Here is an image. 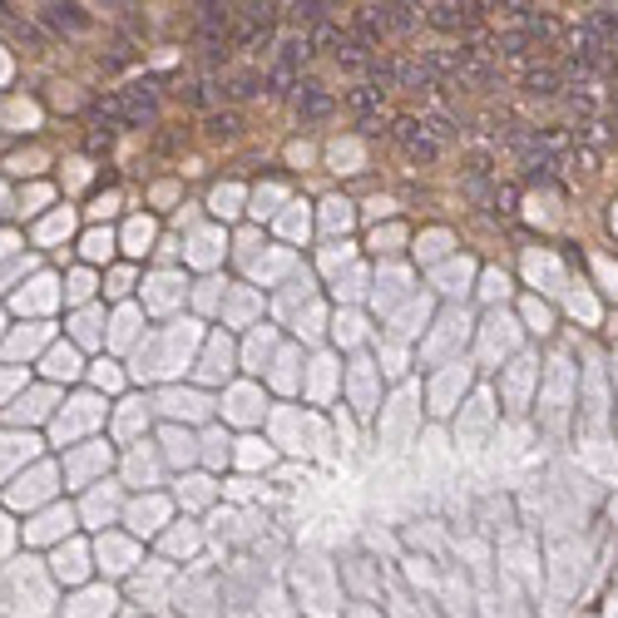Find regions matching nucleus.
I'll list each match as a JSON object with an SVG mask.
<instances>
[{"label":"nucleus","instance_id":"nucleus-1","mask_svg":"<svg viewBox=\"0 0 618 618\" xmlns=\"http://www.w3.org/2000/svg\"><path fill=\"white\" fill-rule=\"evenodd\" d=\"M485 11H495V5H456V0H440V5H425V25H435V30H475L485 20Z\"/></svg>","mask_w":618,"mask_h":618},{"label":"nucleus","instance_id":"nucleus-2","mask_svg":"<svg viewBox=\"0 0 618 618\" xmlns=\"http://www.w3.org/2000/svg\"><path fill=\"white\" fill-rule=\"evenodd\" d=\"M391 139H396L411 159H435V154H440V144L425 134V119H411V115H401L396 124H391Z\"/></svg>","mask_w":618,"mask_h":618},{"label":"nucleus","instance_id":"nucleus-3","mask_svg":"<svg viewBox=\"0 0 618 618\" xmlns=\"http://www.w3.org/2000/svg\"><path fill=\"white\" fill-rule=\"evenodd\" d=\"M115 99H119V115H124V119H149L154 104H159V84H154V80L129 84V90H119Z\"/></svg>","mask_w":618,"mask_h":618},{"label":"nucleus","instance_id":"nucleus-4","mask_svg":"<svg viewBox=\"0 0 618 618\" xmlns=\"http://www.w3.org/2000/svg\"><path fill=\"white\" fill-rule=\"evenodd\" d=\"M297 115L312 119V124L327 119V115H332V94L321 90V84H302V90H297Z\"/></svg>","mask_w":618,"mask_h":618},{"label":"nucleus","instance_id":"nucleus-5","mask_svg":"<svg viewBox=\"0 0 618 618\" xmlns=\"http://www.w3.org/2000/svg\"><path fill=\"white\" fill-rule=\"evenodd\" d=\"M391 30V11L386 5H361V15H356V35L361 40H371V45H381V35Z\"/></svg>","mask_w":618,"mask_h":618},{"label":"nucleus","instance_id":"nucleus-6","mask_svg":"<svg viewBox=\"0 0 618 618\" xmlns=\"http://www.w3.org/2000/svg\"><path fill=\"white\" fill-rule=\"evenodd\" d=\"M45 25H55V30H84L90 25V15L80 11V5H45Z\"/></svg>","mask_w":618,"mask_h":618},{"label":"nucleus","instance_id":"nucleus-7","mask_svg":"<svg viewBox=\"0 0 618 618\" xmlns=\"http://www.w3.org/2000/svg\"><path fill=\"white\" fill-rule=\"evenodd\" d=\"M287 15L297 25H312V30H317V25L332 20V5H327V0H297V5H287Z\"/></svg>","mask_w":618,"mask_h":618},{"label":"nucleus","instance_id":"nucleus-8","mask_svg":"<svg viewBox=\"0 0 618 618\" xmlns=\"http://www.w3.org/2000/svg\"><path fill=\"white\" fill-rule=\"evenodd\" d=\"M233 15L228 5H218V0H208V5H198V30H218V35H228Z\"/></svg>","mask_w":618,"mask_h":618},{"label":"nucleus","instance_id":"nucleus-9","mask_svg":"<svg viewBox=\"0 0 618 618\" xmlns=\"http://www.w3.org/2000/svg\"><path fill=\"white\" fill-rule=\"evenodd\" d=\"M525 90L529 94H559V69H550V65L529 69V75H525Z\"/></svg>","mask_w":618,"mask_h":618},{"label":"nucleus","instance_id":"nucleus-10","mask_svg":"<svg viewBox=\"0 0 618 618\" xmlns=\"http://www.w3.org/2000/svg\"><path fill=\"white\" fill-rule=\"evenodd\" d=\"M589 25H594V30L604 35L608 45H618V5H598V11L589 15Z\"/></svg>","mask_w":618,"mask_h":618},{"label":"nucleus","instance_id":"nucleus-11","mask_svg":"<svg viewBox=\"0 0 618 618\" xmlns=\"http://www.w3.org/2000/svg\"><path fill=\"white\" fill-rule=\"evenodd\" d=\"M307 55H312V35H292V40H282V69H297Z\"/></svg>","mask_w":618,"mask_h":618},{"label":"nucleus","instance_id":"nucleus-12","mask_svg":"<svg viewBox=\"0 0 618 618\" xmlns=\"http://www.w3.org/2000/svg\"><path fill=\"white\" fill-rule=\"evenodd\" d=\"M425 134H431L435 144H450V139H460V124L450 115H431L425 119Z\"/></svg>","mask_w":618,"mask_h":618},{"label":"nucleus","instance_id":"nucleus-13","mask_svg":"<svg viewBox=\"0 0 618 618\" xmlns=\"http://www.w3.org/2000/svg\"><path fill=\"white\" fill-rule=\"evenodd\" d=\"M391 11V30H416L421 25V11L416 5H386Z\"/></svg>","mask_w":618,"mask_h":618},{"label":"nucleus","instance_id":"nucleus-14","mask_svg":"<svg viewBox=\"0 0 618 618\" xmlns=\"http://www.w3.org/2000/svg\"><path fill=\"white\" fill-rule=\"evenodd\" d=\"M352 104L361 109V115L371 119V109H381V90H371V84H361V90H352Z\"/></svg>","mask_w":618,"mask_h":618},{"label":"nucleus","instance_id":"nucleus-15","mask_svg":"<svg viewBox=\"0 0 618 618\" xmlns=\"http://www.w3.org/2000/svg\"><path fill=\"white\" fill-rule=\"evenodd\" d=\"M258 90H263V80H258V75H238V80L228 84V94H233V99H252Z\"/></svg>","mask_w":618,"mask_h":618},{"label":"nucleus","instance_id":"nucleus-16","mask_svg":"<svg viewBox=\"0 0 618 618\" xmlns=\"http://www.w3.org/2000/svg\"><path fill=\"white\" fill-rule=\"evenodd\" d=\"M208 129H213V134H233L238 119H233V115H213V119H208Z\"/></svg>","mask_w":618,"mask_h":618},{"label":"nucleus","instance_id":"nucleus-17","mask_svg":"<svg viewBox=\"0 0 618 618\" xmlns=\"http://www.w3.org/2000/svg\"><path fill=\"white\" fill-rule=\"evenodd\" d=\"M614 109H618V90H614Z\"/></svg>","mask_w":618,"mask_h":618}]
</instances>
